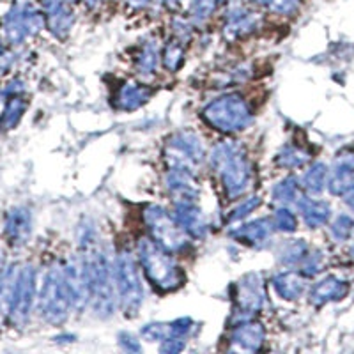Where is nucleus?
I'll return each mask as SVG.
<instances>
[{"label": "nucleus", "instance_id": "1", "mask_svg": "<svg viewBox=\"0 0 354 354\" xmlns=\"http://www.w3.org/2000/svg\"><path fill=\"white\" fill-rule=\"evenodd\" d=\"M209 161L229 201L239 198L250 188L252 161L241 145L236 142H221L211 151Z\"/></svg>", "mask_w": 354, "mask_h": 354}, {"label": "nucleus", "instance_id": "2", "mask_svg": "<svg viewBox=\"0 0 354 354\" xmlns=\"http://www.w3.org/2000/svg\"><path fill=\"white\" fill-rule=\"evenodd\" d=\"M84 262L88 280V303L100 317H112L115 308V283L109 257L103 250L93 245L85 248Z\"/></svg>", "mask_w": 354, "mask_h": 354}, {"label": "nucleus", "instance_id": "3", "mask_svg": "<svg viewBox=\"0 0 354 354\" xmlns=\"http://www.w3.org/2000/svg\"><path fill=\"white\" fill-rule=\"evenodd\" d=\"M137 257L145 278L160 292H174L185 283V273L170 252L161 248L153 238H142L137 245Z\"/></svg>", "mask_w": 354, "mask_h": 354}, {"label": "nucleus", "instance_id": "4", "mask_svg": "<svg viewBox=\"0 0 354 354\" xmlns=\"http://www.w3.org/2000/svg\"><path fill=\"white\" fill-rule=\"evenodd\" d=\"M202 121L216 131L234 135L252 124V109L241 94H223L204 106Z\"/></svg>", "mask_w": 354, "mask_h": 354}, {"label": "nucleus", "instance_id": "5", "mask_svg": "<svg viewBox=\"0 0 354 354\" xmlns=\"http://www.w3.org/2000/svg\"><path fill=\"white\" fill-rule=\"evenodd\" d=\"M112 268L115 294L122 310L128 315H135L144 303V286L138 273L137 259L129 250L122 248L117 252Z\"/></svg>", "mask_w": 354, "mask_h": 354}, {"label": "nucleus", "instance_id": "6", "mask_svg": "<svg viewBox=\"0 0 354 354\" xmlns=\"http://www.w3.org/2000/svg\"><path fill=\"white\" fill-rule=\"evenodd\" d=\"M145 225L149 229V238L170 254H179L189 246V236L177 225L172 213L160 205H149L144 211Z\"/></svg>", "mask_w": 354, "mask_h": 354}, {"label": "nucleus", "instance_id": "7", "mask_svg": "<svg viewBox=\"0 0 354 354\" xmlns=\"http://www.w3.org/2000/svg\"><path fill=\"white\" fill-rule=\"evenodd\" d=\"M43 314L50 322L62 324L68 319L69 308L73 306L71 296H69L68 286H66L64 271L53 270L50 271L48 277L44 278L43 287Z\"/></svg>", "mask_w": 354, "mask_h": 354}, {"label": "nucleus", "instance_id": "8", "mask_svg": "<svg viewBox=\"0 0 354 354\" xmlns=\"http://www.w3.org/2000/svg\"><path fill=\"white\" fill-rule=\"evenodd\" d=\"M205 158V149L197 133L183 129L174 133L167 144V161L169 167L194 170Z\"/></svg>", "mask_w": 354, "mask_h": 354}, {"label": "nucleus", "instance_id": "9", "mask_svg": "<svg viewBox=\"0 0 354 354\" xmlns=\"http://www.w3.org/2000/svg\"><path fill=\"white\" fill-rule=\"evenodd\" d=\"M266 305V289L259 273L243 277L236 286V322L254 319Z\"/></svg>", "mask_w": 354, "mask_h": 354}, {"label": "nucleus", "instance_id": "10", "mask_svg": "<svg viewBox=\"0 0 354 354\" xmlns=\"http://www.w3.org/2000/svg\"><path fill=\"white\" fill-rule=\"evenodd\" d=\"M172 216L177 221V225L181 227L189 238L202 239L207 234V221L194 198H177Z\"/></svg>", "mask_w": 354, "mask_h": 354}, {"label": "nucleus", "instance_id": "11", "mask_svg": "<svg viewBox=\"0 0 354 354\" xmlns=\"http://www.w3.org/2000/svg\"><path fill=\"white\" fill-rule=\"evenodd\" d=\"M266 340V331L261 322H255L254 319L236 322L232 335H230V351H239V353H257L262 349Z\"/></svg>", "mask_w": 354, "mask_h": 354}, {"label": "nucleus", "instance_id": "12", "mask_svg": "<svg viewBox=\"0 0 354 354\" xmlns=\"http://www.w3.org/2000/svg\"><path fill=\"white\" fill-rule=\"evenodd\" d=\"M62 271H64L66 286H68L73 306L84 308L85 303H88V280L84 257L69 259Z\"/></svg>", "mask_w": 354, "mask_h": 354}, {"label": "nucleus", "instance_id": "13", "mask_svg": "<svg viewBox=\"0 0 354 354\" xmlns=\"http://www.w3.org/2000/svg\"><path fill=\"white\" fill-rule=\"evenodd\" d=\"M274 223L270 218H257V220L245 223L232 230V238L239 243H245L254 248H262L271 241L274 232Z\"/></svg>", "mask_w": 354, "mask_h": 354}, {"label": "nucleus", "instance_id": "14", "mask_svg": "<svg viewBox=\"0 0 354 354\" xmlns=\"http://www.w3.org/2000/svg\"><path fill=\"white\" fill-rule=\"evenodd\" d=\"M151 94H153V91L149 87H145L138 82H128V84L121 85L115 93L113 105H115V109L124 110V112H133V110L144 106L151 100Z\"/></svg>", "mask_w": 354, "mask_h": 354}, {"label": "nucleus", "instance_id": "15", "mask_svg": "<svg viewBox=\"0 0 354 354\" xmlns=\"http://www.w3.org/2000/svg\"><path fill=\"white\" fill-rule=\"evenodd\" d=\"M347 292H349V283L346 280H340L337 277H328L312 287L310 303H314L315 306H322L330 301H338V299L346 298Z\"/></svg>", "mask_w": 354, "mask_h": 354}, {"label": "nucleus", "instance_id": "16", "mask_svg": "<svg viewBox=\"0 0 354 354\" xmlns=\"http://www.w3.org/2000/svg\"><path fill=\"white\" fill-rule=\"evenodd\" d=\"M167 188L177 198H194L197 195V183L194 179V172L188 169L170 167L167 174Z\"/></svg>", "mask_w": 354, "mask_h": 354}, {"label": "nucleus", "instance_id": "17", "mask_svg": "<svg viewBox=\"0 0 354 354\" xmlns=\"http://www.w3.org/2000/svg\"><path fill=\"white\" fill-rule=\"evenodd\" d=\"M273 287L280 298L294 301V299L301 298V294L305 292V277L296 271H283L273 278Z\"/></svg>", "mask_w": 354, "mask_h": 354}, {"label": "nucleus", "instance_id": "18", "mask_svg": "<svg viewBox=\"0 0 354 354\" xmlns=\"http://www.w3.org/2000/svg\"><path fill=\"white\" fill-rule=\"evenodd\" d=\"M298 209L301 213L303 220L310 229H317V227L324 225L331 216L330 205L322 201H314L308 197H299L298 198Z\"/></svg>", "mask_w": 354, "mask_h": 354}, {"label": "nucleus", "instance_id": "19", "mask_svg": "<svg viewBox=\"0 0 354 354\" xmlns=\"http://www.w3.org/2000/svg\"><path fill=\"white\" fill-rule=\"evenodd\" d=\"M257 27L259 17L255 12L238 9V11L234 12V15H230L229 20H227L225 36L230 37V39H239V37H245L248 36V34L254 32Z\"/></svg>", "mask_w": 354, "mask_h": 354}, {"label": "nucleus", "instance_id": "20", "mask_svg": "<svg viewBox=\"0 0 354 354\" xmlns=\"http://www.w3.org/2000/svg\"><path fill=\"white\" fill-rule=\"evenodd\" d=\"M308 245H306L303 239H290V241L283 243L278 250V261L282 262L283 266H298L305 261V257L308 255Z\"/></svg>", "mask_w": 354, "mask_h": 354}, {"label": "nucleus", "instance_id": "21", "mask_svg": "<svg viewBox=\"0 0 354 354\" xmlns=\"http://www.w3.org/2000/svg\"><path fill=\"white\" fill-rule=\"evenodd\" d=\"M308 153L296 145H286L280 153L277 154V165L282 167V169H298L303 167L308 161Z\"/></svg>", "mask_w": 354, "mask_h": 354}, {"label": "nucleus", "instance_id": "22", "mask_svg": "<svg viewBox=\"0 0 354 354\" xmlns=\"http://www.w3.org/2000/svg\"><path fill=\"white\" fill-rule=\"evenodd\" d=\"M328 169L324 163H315L306 170L305 177H303V186L310 194H321L326 185Z\"/></svg>", "mask_w": 354, "mask_h": 354}, {"label": "nucleus", "instance_id": "23", "mask_svg": "<svg viewBox=\"0 0 354 354\" xmlns=\"http://www.w3.org/2000/svg\"><path fill=\"white\" fill-rule=\"evenodd\" d=\"M273 198L280 204H292L299 198V185L294 177H287L273 188Z\"/></svg>", "mask_w": 354, "mask_h": 354}, {"label": "nucleus", "instance_id": "24", "mask_svg": "<svg viewBox=\"0 0 354 354\" xmlns=\"http://www.w3.org/2000/svg\"><path fill=\"white\" fill-rule=\"evenodd\" d=\"M158 66V48L154 43L144 44L137 55V68L142 75H151L156 71Z\"/></svg>", "mask_w": 354, "mask_h": 354}, {"label": "nucleus", "instance_id": "25", "mask_svg": "<svg viewBox=\"0 0 354 354\" xmlns=\"http://www.w3.org/2000/svg\"><path fill=\"white\" fill-rule=\"evenodd\" d=\"M183 61H185V50H183L181 43L172 41V43L167 44V48L163 50V66L174 73L181 68Z\"/></svg>", "mask_w": 354, "mask_h": 354}, {"label": "nucleus", "instance_id": "26", "mask_svg": "<svg viewBox=\"0 0 354 354\" xmlns=\"http://www.w3.org/2000/svg\"><path fill=\"white\" fill-rule=\"evenodd\" d=\"M142 337L149 342H163L165 338L170 337V326L169 322H151V324H145L140 331Z\"/></svg>", "mask_w": 354, "mask_h": 354}, {"label": "nucleus", "instance_id": "27", "mask_svg": "<svg viewBox=\"0 0 354 354\" xmlns=\"http://www.w3.org/2000/svg\"><path fill=\"white\" fill-rule=\"evenodd\" d=\"M273 223H274V229L280 230V232H294L296 227H298V220L294 216V213L287 207H280L277 209L273 218Z\"/></svg>", "mask_w": 354, "mask_h": 354}, {"label": "nucleus", "instance_id": "28", "mask_svg": "<svg viewBox=\"0 0 354 354\" xmlns=\"http://www.w3.org/2000/svg\"><path fill=\"white\" fill-rule=\"evenodd\" d=\"M259 205H261V198H259V197H248L246 201H243L241 204L236 205V207L230 211L227 221H229V223H234V221H241L243 218L248 216L250 213H254Z\"/></svg>", "mask_w": 354, "mask_h": 354}, {"label": "nucleus", "instance_id": "29", "mask_svg": "<svg viewBox=\"0 0 354 354\" xmlns=\"http://www.w3.org/2000/svg\"><path fill=\"white\" fill-rule=\"evenodd\" d=\"M354 229V221L353 218L347 216V214H340L337 220L333 221V225H331V236L338 241H344L347 239L353 234Z\"/></svg>", "mask_w": 354, "mask_h": 354}, {"label": "nucleus", "instance_id": "30", "mask_svg": "<svg viewBox=\"0 0 354 354\" xmlns=\"http://www.w3.org/2000/svg\"><path fill=\"white\" fill-rule=\"evenodd\" d=\"M220 4V0H194L192 2V12H194L195 20L202 21L209 17L211 12L216 9V6Z\"/></svg>", "mask_w": 354, "mask_h": 354}, {"label": "nucleus", "instance_id": "31", "mask_svg": "<svg viewBox=\"0 0 354 354\" xmlns=\"http://www.w3.org/2000/svg\"><path fill=\"white\" fill-rule=\"evenodd\" d=\"M322 266V254L321 252H314V254H310L305 257V261L301 262V274L303 277H314L315 273L321 271Z\"/></svg>", "mask_w": 354, "mask_h": 354}, {"label": "nucleus", "instance_id": "32", "mask_svg": "<svg viewBox=\"0 0 354 354\" xmlns=\"http://www.w3.org/2000/svg\"><path fill=\"white\" fill-rule=\"evenodd\" d=\"M299 0H270L266 8L277 15H290L298 9Z\"/></svg>", "mask_w": 354, "mask_h": 354}, {"label": "nucleus", "instance_id": "33", "mask_svg": "<svg viewBox=\"0 0 354 354\" xmlns=\"http://www.w3.org/2000/svg\"><path fill=\"white\" fill-rule=\"evenodd\" d=\"M186 346V340L181 337H169L165 338L163 342H161L160 351L161 353H167V354H176V353H181Z\"/></svg>", "mask_w": 354, "mask_h": 354}, {"label": "nucleus", "instance_id": "34", "mask_svg": "<svg viewBox=\"0 0 354 354\" xmlns=\"http://www.w3.org/2000/svg\"><path fill=\"white\" fill-rule=\"evenodd\" d=\"M119 344L124 351H129V353H140L142 347L138 338L131 333H121L119 335Z\"/></svg>", "mask_w": 354, "mask_h": 354}, {"label": "nucleus", "instance_id": "35", "mask_svg": "<svg viewBox=\"0 0 354 354\" xmlns=\"http://www.w3.org/2000/svg\"><path fill=\"white\" fill-rule=\"evenodd\" d=\"M344 198H346V204L354 211V185L347 189L346 194H344Z\"/></svg>", "mask_w": 354, "mask_h": 354}, {"label": "nucleus", "instance_id": "36", "mask_svg": "<svg viewBox=\"0 0 354 354\" xmlns=\"http://www.w3.org/2000/svg\"><path fill=\"white\" fill-rule=\"evenodd\" d=\"M151 0H128V4L133 6V8H144V6L149 4Z\"/></svg>", "mask_w": 354, "mask_h": 354}, {"label": "nucleus", "instance_id": "37", "mask_svg": "<svg viewBox=\"0 0 354 354\" xmlns=\"http://www.w3.org/2000/svg\"><path fill=\"white\" fill-rule=\"evenodd\" d=\"M85 2H87V6H88V8H96V6L100 4L101 0H85Z\"/></svg>", "mask_w": 354, "mask_h": 354}, {"label": "nucleus", "instance_id": "38", "mask_svg": "<svg viewBox=\"0 0 354 354\" xmlns=\"http://www.w3.org/2000/svg\"><path fill=\"white\" fill-rule=\"evenodd\" d=\"M169 4H177V2H181V0H167Z\"/></svg>", "mask_w": 354, "mask_h": 354}, {"label": "nucleus", "instance_id": "39", "mask_svg": "<svg viewBox=\"0 0 354 354\" xmlns=\"http://www.w3.org/2000/svg\"><path fill=\"white\" fill-rule=\"evenodd\" d=\"M351 255H353V259H354V246H353V248H351Z\"/></svg>", "mask_w": 354, "mask_h": 354}, {"label": "nucleus", "instance_id": "40", "mask_svg": "<svg viewBox=\"0 0 354 354\" xmlns=\"http://www.w3.org/2000/svg\"><path fill=\"white\" fill-rule=\"evenodd\" d=\"M68 2H78V0H68Z\"/></svg>", "mask_w": 354, "mask_h": 354}]
</instances>
